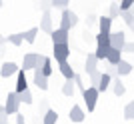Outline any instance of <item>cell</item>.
Listing matches in <instances>:
<instances>
[{
    "label": "cell",
    "instance_id": "36",
    "mask_svg": "<svg viewBox=\"0 0 134 124\" xmlns=\"http://www.w3.org/2000/svg\"><path fill=\"white\" fill-rule=\"evenodd\" d=\"M122 52H130V54H134V42H126L122 48Z\"/></svg>",
    "mask_w": 134,
    "mask_h": 124
},
{
    "label": "cell",
    "instance_id": "20",
    "mask_svg": "<svg viewBox=\"0 0 134 124\" xmlns=\"http://www.w3.org/2000/svg\"><path fill=\"white\" fill-rule=\"evenodd\" d=\"M106 60L110 62V64H118V62L122 60V50H118V48H110Z\"/></svg>",
    "mask_w": 134,
    "mask_h": 124
},
{
    "label": "cell",
    "instance_id": "19",
    "mask_svg": "<svg viewBox=\"0 0 134 124\" xmlns=\"http://www.w3.org/2000/svg\"><path fill=\"white\" fill-rule=\"evenodd\" d=\"M110 84H112V76L108 72H102V78H100V84L96 86V88H98V90H100V94L102 92H106L108 88H110Z\"/></svg>",
    "mask_w": 134,
    "mask_h": 124
},
{
    "label": "cell",
    "instance_id": "14",
    "mask_svg": "<svg viewBox=\"0 0 134 124\" xmlns=\"http://www.w3.org/2000/svg\"><path fill=\"white\" fill-rule=\"evenodd\" d=\"M116 68H118V74H120V76H128V74L132 72L134 64H132V62H128V60H124V58H122V60H120V62L116 64Z\"/></svg>",
    "mask_w": 134,
    "mask_h": 124
},
{
    "label": "cell",
    "instance_id": "22",
    "mask_svg": "<svg viewBox=\"0 0 134 124\" xmlns=\"http://www.w3.org/2000/svg\"><path fill=\"white\" fill-rule=\"evenodd\" d=\"M56 120H58V114H56V110H50V108L42 116V124H56Z\"/></svg>",
    "mask_w": 134,
    "mask_h": 124
},
{
    "label": "cell",
    "instance_id": "42",
    "mask_svg": "<svg viewBox=\"0 0 134 124\" xmlns=\"http://www.w3.org/2000/svg\"><path fill=\"white\" fill-rule=\"evenodd\" d=\"M130 30H132V32H134V22H132V24H130Z\"/></svg>",
    "mask_w": 134,
    "mask_h": 124
},
{
    "label": "cell",
    "instance_id": "21",
    "mask_svg": "<svg viewBox=\"0 0 134 124\" xmlns=\"http://www.w3.org/2000/svg\"><path fill=\"white\" fill-rule=\"evenodd\" d=\"M96 46H104V48H110V34H96Z\"/></svg>",
    "mask_w": 134,
    "mask_h": 124
},
{
    "label": "cell",
    "instance_id": "15",
    "mask_svg": "<svg viewBox=\"0 0 134 124\" xmlns=\"http://www.w3.org/2000/svg\"><path fill=\"white\" fill-rule=\"evenodd\" d=\"M112 92L116 96H124V92H126V86L122 84L120 76H114V78H112Z\"/></svg>",
    "mask_w": 134,
    "mask_h": 124
},
{
    "label": "cell",
    "instance_id": "45",
    "mask_svg": "<svg viewBox=\"0 0 134 124\" xmlns=\"http://www.w3.org/2000/svg\"><path fill=\"white\" fill-rule=\"evenodd\" d=\"M132 106H134V100H132Z\"/></svg>",
    "mask_w": 134,
    "mask_h": 124
},
{
    "label": "cell",
    "instance_id": "46",
    "mask_svg": "<svg viewBox=\"0 0 134 124\" xmlns=\"http://www.w3.org/2000/svg\"><path fill=\"white\" fill-rule=\"evenodd\" d=\"M132 64H134V62H132Z\"/></svg>",
    "mask_w": 134,
    "mask_h": 124
},
{
    "label": "cell",
    "instance_id": "3",
    "mask_svg": "<svg viewBox=\"0 0 134 124\" xmlns=\"http://www.w3.org/2000/svg\"><path fill=\"white\" fill-rule=\"evenodd\" d=\"M20 94H18L16 90L14 92H8V96H6V114L10 116V114H18V108H20Z\"/></svg>",
    "mask_w": 134,
    "mask_h": 124
},
{
    "label": "cell",
    "instance_id": "16",
    "mask_svg": "<svg viewBox=\"0 0 134 124\" xmlns=\"http://www.w3.org/2000/svg\"><path fill=\"white\" fill-rule=\"evenodd\" d=\"M84 116H86V114H84V110L78 104H74V106L70 108V120H72V122H82Z\"/></svg>",
    "mask_w": 134,
    "mask_h": 124
},
{
    "label": "cell",
    "instance_id": "30",
    "mask_svg": "<svg viewBox=\"0 0 134 124\" xmlns=\"http://www.w3.org/2000/svg\"><path fill=\"white\" fill-rule=\"evenodd\" d=\"M20 102H24V104H32L34 102V98H32V92L28 90H24V92H20Z\"/></svg>",
    "mask_w": 134,
    "mask_h": 124
},
{
    "label": "cell",
    "instance_id": "11",
    "mask_svg": "<svg viewBox=\"0 0 134 124\" xmlns=\"http://www.w3.org/2000/svg\"><path fill=\"white\" fill-rule=\"evenodd\" d=\"M98 58H96V54L94 52H90L88 56H86V62H84V70H86V72H94V70H98Z\"/></svg>",
    "mask_w": 134,
    "mask_h": 124
},
{
    "label": "cell",
    "instance_id": "29",
    "mask_svg": "<svg viewBox=\"0 0 134 124\" xmlns=\"http://www.w3.org/2000/svg\"><path fill=\"white\" fill-rule=\"evenodd\" d=\"M104 72H108L112 76V78H114V76H120V74H118V68H116V64H110V62L106 60V64H104Z\"/></svg>",
    "mask_w": 134,
    "mask_h": 124
},
{
    "label": "cell",
    "instance_id": "7",
    "mask_svg": "<svg viewBox=\"0 0 134 124\" xmlns=\"http://www.w3.org/2000/svg\"><path fill=\"white\" fill-rule=\"evenodd\" d=\"M32 72H34V84H36V88L38 90H48V76H44L40 68H34Z\"/></svg>",
    "mask_w": 134,
    "mask_h": 124
},
{
    "label": "cell",
    "instance_id": "18",
    "mask_svg": "<svg viewBox=\"0 0 134 124\" xmlns=\"http://www.w3.org/2000/svg\"><path fill=\"white\" fill-rule=\"evenodd\" d=\"M58 70L62 72L64 78H74V76H76V72L72 70V66H70L66 60H64V62H58Z\"/></svg>",
    "mask_w": 134,
    "mask_h": 124
},
{
    "label": "cell",
    "instance_id": "27",
    "mask_svg": "<svg viewBox=\"0 0 134 124\" xmlns=\"http://www.w3.org/2000/svg\"><path fill=\"white\" fill-rule=\"evenodd\" d=\"M90 86H98L100 84V78H102V72L100 70H94V72H90Z\"/></svg>",
    "mask_w": 134,
    "mask_h": 124
},
{
    "label": "cell",
    "instance_id": "6",
    "mask_svg": "<svg viewBox=\"0 0 134 124\" xmlns=\"http://www.w3.org/2000/svg\"><path fill=\"white\" fill-rule=\"evenodd\" d=\"M124 44H126V34H124L122 30H118V32H110V46H112V48L122 50Z\"/></svg>",
    "mask_w": 134,
    "mask_h": 124
},
{
    "label": "cell",
    "instance_id": "35",
    "mask_svg": "<svg viewBox=\"0 0 134 124\" xmlns=\"http://www.w3.org/2000/svg\"><path fill=\"white\" fill-rule=\"evenodd\" d=\"M134 6V0H120V8L122 10H130Z\"/></svg>",
    "mask_w": 134,
    "mask_h": 124
},
{
    "label": "cell",
    "instance_id": "33",
    "mask_svg": "<svg viewBox=\"0 0 134 124\" xmlns=\"http://www.w3.org/2000/svg\"><path fill=\"white\" fill-rule=\"evenodd\" d=\"M68 2H70V0H52V6H54V8H60V10H64V8L68 6Z\"/></svg>",
    "mask_w": 134,
    "mask_h": 124
},
{
    "label": "cell",
    "instance_id": "25",
    "mask_svg": "<svg viewBox=\"0 0 134 124\" xmlns=\"http://www.w3.org/2000/svg\"><path fill=\"white\" fill-rule=\"evenodd\" d=\"M110 48H112V46H110ZM110 48H104V46H96V50H94L96 58H98V60H106V58H108V52H110Z\"/></svg>",
    "mask_w": 134,
    "mask_h": 124
},
{
    "label": "cell",
    "instance_id": "1",
    "mask_svg": "<svg viewBox=\"0 0 134 124\" xmlns=\"http://www.w3.org/2000/svg\"><path fill=\"white\" fill-rule=\"evenodd\" d=\"M44 60H46V56H42V54H34V52H28V54H24V58H22V68H24V70L42 68Z\"/></svg>",
    "mask_w": 134,
    "mask_h": 124
},
{
    "label": "cell",
    "instance_id": "24",
    "mask_svg": "<svg viewBox=\"0 0 134 124\" xmlns=\"http://www.w3.org/2000/svg\"><path fill=\"white\" fill-rule=\"evenodd\" d=\"M8 42H10L12 46H20L24 42V32H16V34H10L8 36Z\"/></svg>",
    "mask_w": 134,
    "mask_h": 124
},
{
    "label": "cell",
    "instance_id": "26",
    "mask_svg": "<svg viewBox=\"0 0 134 124\" xmlns=\"http://www.w3.org/2000/svg\"><path fill=\"white\" fill-rule=\"evenodd\" d=\"M120 14H122V8H120V4L112 2V4H110V12H108V16L116 20V18H120Z\"/></svg>",
    "mask_w": 134,
    "mask_h": 124
},
{
    "label": "cell",
    "instance_id": "40",
    "mask_svg": "<svg viewBox=\"0 0 134 124\" xmlns=\"http://www.w3.org/2000/svg\"><path fill=\"white\" fill-rule=\"evenodd\" d=\"M4 44H6V38L2 36V34H0V48H4Z\"/></svg>",
    "mask_w": 134,
    "mask_h": 124
},
{
    "label": "cell",
    "instance_id": "2",
    "mask_svg": "<svg viewBox=\"0 0 134 124\" xmlns=\"http://www.w3.org/2000/svg\"><path fill=\"white\" fill-rule=\"evenodd\" d=\"M98 96H100V90H98L96 86H88V88L82 92V100H84V104H86V108H88V112H94Z\"/></svg>",
    "mask_w": 134,
    "mask_h": 124
},
{
    "label": "cell",
    "instance_id": "13",
    "mask_svg": "<svg viewBox=\"0 0 134 124\" xmlns=\"http://www.w3.org/2000/svg\"><path fill=\"white\" fill-rule=\"evenodd\" d=\"M16 92L18 94H20V92H24L28 88V84H26V70H24V68H20V70H18L16 72Z\"/></svg>",
    "mask_w": 134,
    "mask_h": 124
},
{
    "label": "cell",
    "instance_id": "23",
    "mask_svg": "<svg viewBox=\"0 0 134 124\" xmlns=\"http://www.w3.org/2000/svg\"><path fill=\"white\" fill-rule=\"evenodd\" d=\"M38 26H34V28H30V30H26L24 32V42H28V44H34L36 42V34H38Z\"/></svg>",
    "mask_w": 134,
    "mask_h": 124
},
{
    "label": "cell",
    "instance_id": "10",
    "mask_svg": "<svg viewBox=\"0 0 134 124\" xmlns=\"http://www.w3.org/2000/svg\"><path fill=\"white\" fill-rule=\"evenodd\" d=\"M112 22H114V18L100 16V18H98V30H100L102 34H110L112 32Z\"/></svg>",
    "mask_w": 134,
    "mask_h": 124
},
{
    "label": "cell",
    "instance_id": "37",
    "mask_svg": "<svg viewBox=\"0 0 134 124\" xmlns=\"http://www.w3.org/2000/svg\"><path fill=\"white\" fill-rule=\"evenodd\" d=\"M50 6H52V0H40V8L42 10H48Z\"/></svg>",
    "mask_w": 134,
    "mask_h": 124
},
{
    "label": "cell",
    "instance_id": "28",
    "mask_svg": "<svg viewBox=\"0 0 134 124\" xmlns=\"http://www.w3.org/2000/svg\"><path fill=\"white\" fill-rule=\"evenodd\" d=\"M120 18H122L124 22H126V24H128V26H130V24L134 22V10H122V14H120Z\"/></svg>",
    "mask_w": 134,
    "mask_h": 124
},
{
    "label": "cell",
    "instance_id": "41",
    "mask_svg": "<svg viewBox=\"0 0 134 124\" xmlns=\"http://www.w3.org/2000/svg\"><path fill=\"white\" fill-rule=\"evenodd\" d=\"M0 114H6V106H2V104H0Z\"/></svg>",
    "mask_w": 134,
    "mask_h": 124
},
{
    "label": "cell",
    "instance_id": "32",
    "mask_svg": "<svg viewBox=\"0 0 134 124\" xmlns=\"http://www.w3.org/2000/svg\"><path fill=\"white\" fill-rule=\"evenodd\" d=\"M124 118H126V120H134V106H132V102L124 106Z\"/></svg>",
    "mask_w": 134,
    "mask_h": 124
},
{
    "label": "cell",
    "instance_id": "43",
    "mask_svg": "<svg viewBox=\"0 0 134 124\" xmlns=\"http://www.w3.org/2000/svg\"><path fill=\"white\" fill-rule=\"evenodd\" d=\"M0 6H2V0H0Z\"/></svg>",
    "mask_w": 134,
    "mask_h": 124
},
{
    "label": "cell",
    "instance_id": "39",
    "mask_svg": "<svg viewBox=\"0 0 134 124\" xmlns=\"http://www.w3.org/2000/svg\"><path fill=\"white\" fill-rule=\"evenodd\" d=\"M6 116H8V114H0V124H8V120H6Z\"/></svg>",
    "mask_w": 134,
    "mask_h": 124
},
{
    "label": "cell",
    "instance_id": "12",
    "mask_svg": "<svg viewBox=\"0 0 134 124\" xmlns=\"http://www.w3.org/2000/svg\"><path fill=\"white\" fill-rule=\"evenodd\" d=\"M40 30L42 32H52V16H50V10H44L42 12V20H40Z\"/></svg>",
    "mask_w": 134,
    "mask_h": 124
},
{
    "label": "cell",
    "instance_id": "44",
    "mask_svg": "<svg viewBox=\"0 0 134 124\" xmlns=\"http://www.w3.org/2000/svg\"><path fill=\"white\" fill-rule=\"evenodd\" d=\"M130 10H134V6H132V8H130Z\"/></svg>",
    "mask_w": 134,
    "mask_h": 124
},
{
    "label": "cell",
    "instance_id": "34",
    "mask_svg": "<svg viewBox=\"0 0 134 124\" xmlns=\"http://www.w3.org/2000/svg\"><path fill=\"white\" fill-rule=\"evenodd\" d=\"M74 82H76V88H78L80 92H84V90H86V86L82 84V76H80V74H76V76H74Z\"/></svg>",
    "mask_w": 134,
    "mask_h": 124
},
{
    "label": "cell",
    "instance_id": "4",
    "mask_svg": "<svg viewBox=\"0 0 134 124\" xmlns=\"http://www.w3.org/2000/svg\"><path fill=\"white\" fill-rule=\"evenodd\" d=\"M76 22H78V16H76L72 10L64 8V10H62V18H60V28L70 30L72 26H76Z\"/></svg>",
    "mask_w": 134,
    "mask_h": 124
},
{
    "label": "cell",
    "instance_id": "9",
    "mask_svg": "<svg viewBox=\"0 0 134 124\" xmlns=\"http://www.w3.org/2000/svg\"><path fill=\"white\" fill-rule=\"evenodd\" d=\"M50 38H52V44H64V42H68V30H64V28L52 30Z\"/></svg>",
    "mask_w": 134,
    "mask_h": 124
},
{
    "label": "cell",
    "instance_id": "38",
    "mask_svg": "<svg viewBox=\"0 0 134 124\" xmlns=\"http://www.w3.org/2000/svg\"><path fill=\"white\" fill-rule=\"evenodd\" d=\"M16 124H26V120H24V114H16Z\"/></svg>",
    "mask_w": 134,
    "mask_h": 124
},
{
    "label": "cell",
    "instance_id": "8",
    "mask_svg": "<svg viewBox=\"0 0 134 124\" xmlns=\"http://www.w3.org/2000/svg\"><path fill=\"white\" fill-rule=\"evenodd\" d=\"M18 70H20V68H18L16 62H4L2 68H0V76H2V78H10L12 74H16Z\"/></svg>",
    "mask_w": 134,
    "mask_h": 124
},
{
    "label": "cell",
    "instance_id": "31",
    "mask_svg": "<svg viewBox=\"0 0 134 124\" xmlns=\"http://www.w3.org/2000/svg\"><path fill=\"white\" fill-rule=\"evenodd\" d=\"M40 70H42L44 76H50V74H52V60H50V58H46V60H44V64H42Z\"/></svg>",
    "mask_w": 134,
    "mask_h": 124
},
{
    "label": "cell",
    "instance_id": "5",
    "mask_svg": "<svg viewBox=\"0 0 134 124\" xmlns=\"http://www.w3.org/2000/svg\"><path fill=\"white\" fill-rule=\"evenodd\" d=\"M52 56H54L56 62L68 60V56H70V46H68V42H64V44H54V48H52Z\"/></svg>",
    "mask_w": 134,
    "mask_h": 124
},
{
    "label": "cell",
    "instance_id": "17",
    "mask_svg": "<svg viewBox=\"0 0 134 124\" xmlns=\"http://www.w3.org/2000/svg\"><path fill=\"white\" fill-rule=\"evenodd\" d=\"M74 90H76V82L74 78H66L64 84H62V94L64 96H74Z\"/></svg>",
    "mask_w": 134,
    "mask_h": 124
}]
</instances>
